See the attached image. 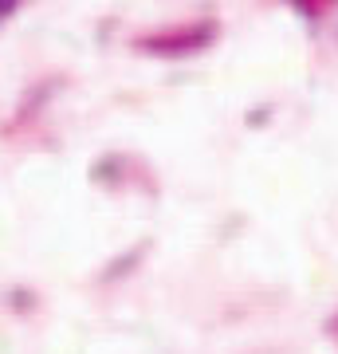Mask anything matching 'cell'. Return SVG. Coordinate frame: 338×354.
Masks as SVG:
<instances>
[]
</instances>
